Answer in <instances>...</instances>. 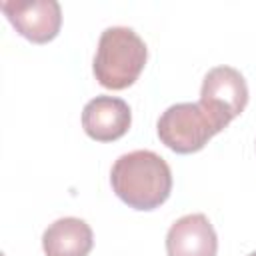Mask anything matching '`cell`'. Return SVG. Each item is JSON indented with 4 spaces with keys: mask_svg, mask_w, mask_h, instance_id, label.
<instances>
[{
    "mask_svg": "<svg viewBox=\"0 0 256 256\" xmlns=\"http://www.w3.org/2000/svg\"><path fill=\"white\" fill-rule=\"evenodd\" d=\"M114 194L140 212L162 206L172 192V170L168 162L152 150H134L116 158L110 170Z\"/></svg>",
    "mask_w": 256,
    "mask_h": 256,
    "instance_id": "obj_1",
    "label": "cell"
},
{
    "mask_svg": "<svg viewBox=\"0 0 256 256\" xmlns=\"http://www.w3.org/2000/svg\"><path fill=\"white\" fill-rule=\"evenodd\" d=\"M148 60L144 40L128 26H110L100 34L92 72L100 86L124 90L132 86Z\"/></svg>",
    "mask_w": 256,
    "mask_h": 256,
    "instance_id": "obj_2",
    "label": "cell"
},
{
    "mask_svg": "<svg viewBox=\"0 0 256 256\" xmlns=\"http://www.w3.org/2000/svg\"><path fill=\"white\" fill-rule=\"evenodd\" d=\"M158 138L176 154H192L222 132L200 102H178L168 106L156 124Z\"/></svg>",
    "mask_w": 256,
    "mask_h": 256,
    "instance_id": "obj_3",
    "label": "cell"
},
{
    "mask_svg": "<svg viewBox=\"0 0 256 256\" xmlns=\"http://www.w3.org/2000/svg\"><path fill=\"white\" fill-rule=\"evenodd\" d=\"M200 106L224 130L248 104V84L232 66H214L206 72L200 88Z\"/></svg>",
    "mask_w": 256,
    "mask_h": 256,
    "instance_id": "obj_4",
    "label": "cell"
},
{
    "mask_svg": "<svg viewBox=\"0 0 256 256\" xmlns=\"http://www.w3.org/2000/svg\"><path fill=\"white\" fill-rule=\"evenodd\" d=\"M0 8L16 32L34 44H46L60 32L62 8L56 0H2Z\"/></svg>",
    "mask_w": 256,
    "mask_h": 256,
    "instance_id": "obj_5",
    "label": "cell"
},
{
    "mask_svg": "<svg viewBox=\"0 0 256 256\" xmlns=\"http://www.w3.org/2000/svg\"><path fill=\"white\" fill-rule=\"evenodd\" d=\"M132 124L130 106L116 96L100 94L86 102L82 110V128L96 142H114L122 138Z\"/></svg>",
    "mask_w": 256,
    "mask_h": 256,
    "instance_id": "obj_6",
    "label": "cell"
},
{
    "mask_svg": "<svg viewBox=\"0 0 256 256\" xmlns=\"http://www.w3.org/2000/svg\"><path fill=\"white\" fill-rule=\"evenodd\" d=\"M216 252L218 236L204 214H186L168 228V256H216Z\"/></svg>",
    "mask_w": 256,
    "mask_h": 256,
    "instance_id": "obj_7",
    "label": "cell"
},
{
    "mask_svg": "<svg viewBox=\"0 0 256 256\" xmlns=\"http://www.w3.org/2000/svg\"><path fill=\"white\" fill-rule=\"evenodd\" d=\"M92 246V228L74 216L54 220L42 234V250L46 256H88Z\"/></svg>",
    "mask_w": 256,
    "mask_h": 256,
    "instance_id": "obj_8",
    "label": "cell"
},
{
    "mask_svg": "<svg viewBox=\"0 0 256 256\" xmlns=\"http://www.w3.org/2000/svg\"><path fill=\"white\" fill-rule=\"evenodd\" d=\"M248 256H256V252H252V254H248Z\"/></svg>",
    "mask_w": 256,
    "mask_h": 256,
    "instance_id": "obj_9",
    "label": "cell"
}]
</instances>
